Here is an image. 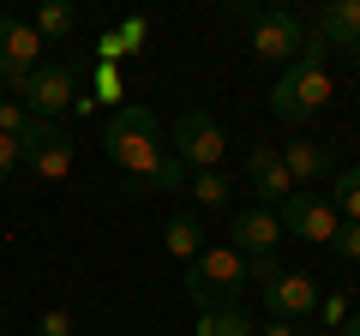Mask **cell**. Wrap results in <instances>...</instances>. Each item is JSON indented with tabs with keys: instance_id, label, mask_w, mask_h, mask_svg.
<instances>
[{
	"instance_id": "obj_26",
	"label": "cell",
	"mask_w": 360,
	"mask_h": 336,
	"mask_svg": "<svg viewBox=\"0 0 360 336\" xmlns=\"http://www.w3.org/2000/svg\"><path fill=\"white\" fill-rule=\"evenodd\" d=\"M18 162H25V144H18V138H6V132H0V174H13Z\"/></svg>"
},
{
	"instance_id": "obj_2",
	"label": "cell",
	"mask_w": 360,
	"mask_h": 336,
	"mask_svg": "<svg viewBox=\"0 0 360 336\" xmlns=\"http://www.w3.org/2000/svg\"><path fill=\"white\" fill-rule=\"evenodd\" d=\"M162 127H156V115L150 108H115L108 115V127H103V150H108V162L115 168H127L132 181H156V168L168 162V150L162 144Z\"/></svg>"
},
{
	"instance_id": "obj_27",
	"label": "cell",
	"mask_w": 360,
	"mask_h": 336,
	"mask_svg": "<svg viewBox=\"0 0 360 336\" xmlns=\"http://www.w3.org/2000/svg\"><path fill=\"white\" fill-rule=\"evenodd\" d=\"M258 336H300V330H295V324H288V318H270V324H264V330H258Z\"/></svg>"
},
{
	"instance_id": "obj_28",
	"label": "cell",
	"mask_w": 360,
	"mask_h": 336,
	"mask_svg": "<svg viewBox=\"0 0 360 336\" xmlns=\"http://www.w3.org/2000/svg\"><path fill=\"white\" fill-rule=\"evenodd\" d=\"M342 336H360V306L348 312V324H342Z\"/></svg>"
},
{
	"instance_id": "obj_5",
	"label": "cell",
	"mask_w": 360,
	"mask_h": 336,
	"mask_svg": "<svg viewBox=\"0 0 360 336\" xmlns=\"http://www.w3.org/2000/svg\"><path fill=\"white\" fill-rule=\"evenodd\" d=\"M174 156H180L186 174H205V168H217L222 156H229V132L217 127V115L186 108V115L174 120Z\"/></svg>"
},
{
	"instance_id": "obj_11",
	"label": "cell",
	"mask_w": 360,
	"mask_h": 336,
	"mask_svg": "<svg viewBox=\"0 0 360 336\" xmlns=\"http://www.w3.org/2000/svg\"><path fill=\"white\" fill-rule=\"evenodd\" d=\"M246 181H252V193H258L264 210H283L288 198L300 193L295 174H288V162H283V150H270V144H258V150L246 156Z\"/></svg>"
},
{
	"instance_id": "obj_25",
	"label": "cell",
	"mask_w": 360,
	"mask_h": 336,
	"mask_svg": "<svg viewBox=\"0 0 360 336\" xmlns=\"http://www.w3.org/2000/svg\"><path fill=\"white\" fill-rule=\"evenodd\" d=\"M90 91H96V103H103V96H120V72H115V66H96Z\"/></svg>"
},
{
	"instance_id": "obj_7",
	"label": "cell",
	"mask_w": 360,
	"mask_h": 336,
	"mask_svg": "<svg viewBox=\"0 0 360 336\" xmlns=\"http://www.w3.org/2000/svg\"><path fill=\"white\" fill-rule=\"evenodd\" d=\"M18 144H25V168L37 181H66L72 174V132L60 120H30Z\"/></svg>"
},
{
	"instance_id": "obj_29",
	"label": "cell",
	"mask_w": 360,
	"mask_h": 336,
	"mask_svg": "<svg viewBox=\"0 0 360 336\" xmlns=\"http://www.w3.org/2000/svg\"><path fill=\"white\" fill-rule=\"evenodd\" d=\"M348 66H354V72H360V42H354V49H348Z\"/></svg>"
},
{
	"instance_id": "obj_3",
	"label": "cell",
	"mask_w": 360,
	"mask_h": 336,
	"mask_svg": "<svg viewBox=\"0 0 360 336\" xmlns=\"http://www.w3.org/2000/svg\"><path fill=\"white\" fill-rule=\"evenodd\" d=\"M246 283H252V259H240L234 246H205V252L193 259V271H186V295H193L205 312L234 306Z\"/></svg>"
},
{
	"instance_id": "obj_23",
	"label": "cell",
	"mask_w": 360,
	"mask_h": 336,
	"mask_svg": "<svg viewBox=\"0 0 360 336\" xmlns=\"http://www.w3.org/2000/svg\"><path fill=\"white\" fill-rule=\"evenodd\" d=\"M156 193H180V186H186V168H180V156H168V162L162 168H156Z\"/></svg>"
},
{
	"instance_id": "obj_24",
	"label": "cell",
	"mask_w": 360,
	"mask_h": 336,
	"mask_svg": "<svg viewBox=\"0 0 360 336\" xmlns=\"http://www.w3.org/2000/svg\"><path fill=\"white\" fill-rule=\"evenodd\" d=\"M37 336H72V312H66V306H54V312H42V324H37Z\"/></svg>"
},
{
	"instance_id": "obj_21",
	"label": "cell",
	"mask_w": 360,
	"mask_h": 336,
	"mask_svg": "<svg viewBox=\"0 0 360 336\" xmlns=\"http://www.w3.org/2000/svg\"><path fill=\"white\" fill-rule=\"evenodd\" d=\"M25 127H30V108L18 103V96H6V103H0V132H6V138H25Z\"/></svg>"
},
{
	"instance_id": "obj_30",
	"label": "cell",
	"mask_w": 360,
	"mask_h": 336,
	"mask_svg": "<svg viewBox=\"0 0 360 336\" xmlns=\"http://www.w3.org/2000/svg\"><path fill=\"white\" fill-rule=\"evenodd\" d=\"M0 181H6V174H0Z\"/></svg>"
},
{
	"instance_id": "obj_18",
	"label": "cell",
	"mask_w": 360,
	"mask_h": 336,
	"mask_svg": "<svg viewBox=\"0 0 360 336\" xmlns=\"http://www.w3.org/2000/svg\"><path fill=\"white\" fill-rule=\"evenodd\" d=\"M72 30H78L72 6H60V0H49V6H37V37H42V42H66Z\"/></svg>"
},
{
	"instance_id": "obj_9",
	"label": "cell",
	"mask_w": 360,
	"mask_h": 336,
	"mask_svg": "<svg viewBox=\"0 0 360 336\" xmlns=\"http://www.w3.org/2000/svg\"><path fill=\"white\" fill-rule=\"evenodd\" d=\"M283 217L276 210H264V205H252V210H240V217L229 222V246L240 252V259H276V246H283Z\"/></svg>"
},
{
	"instance_id": "obj_20",
	"label": "cell",
	"mask_w": 360,
	"mask_h": 336,
	"mask_svg": "<svg viewBox=\"0 0 360 336\" xmlns=\"http://www.w3.org/2000/svg\"><path fill=\"white\" fill-rule=\"evenodd\" d=\"M193 198L205 210H222V205H229V181H222L217 168H205V174H193Z\"/></svg>"
},
{
	"instance_id": "obj_14",
	"label": "cell",
	"mask_w": 360,
	"mask_h": 336,
	"mask_svg": "<svg viewBox=\"0 0 360 336\" xmlns=\"http://www.w3.org/2000/svg\"><path fill=\"white\" fill-rule=\"evenodd\" d=\"M283 162H288V174H295V186L307 193V186H319L324 174H330V144L295 138V144H283Z\"/></svg>"
},
{
	"instance_id": "obj_19",
	"label": "cell",
	"mask_w": 360,
	"mask_h": 336,
	"mask_svg": "<svg viewBox=\"0 0 360 336\" xmlns=\"http://www.w3.org/2000/svg\"><path fill=\"white\" fill-rule=\"evenodd\" d=\"M330 205H336V217H342V222H360V162L336 174V193H330Z\"/></svg>"
},
{
	"instance_id": "obj_15",
	"label": "cell",
	"mask_w": 360,
	"mask_h": 336,
	"mask_svg": "<svg viewBox=\"0 0 360 336\" xmlns=\"http://www.w3.org/2000/svg\"><path fill=\"white\" fill-rule=\"evenodd\" d=\"M162 246H168V259H186V264H193L198 252H205V228H198V217H174L162 228Z\"/></svg>"
},
{
	"instance_id": "obj_31",
	"label": "cell",
	"mask_w": 360,
	"mask_h": 336,
	"mask_svg": "<svg viewBox=\"0 0 360 336\" xmlns=\"http://www.w3.org/2000/svg\"><path fill=\"white\" fill-rule=\"evenodd\" d=\"M0 336H6V330H0Z\"/></svg>"
},
{
	"instance_id": "obj_6",
	"label": "cell",
	"mask_w": 360,
	"mask_h": 336,
	"mask_svg": "<svg viewBox=\"0 0 360 336\" xmlns=\"http://www.w3.org/2000/svg\"><path fill=\"white\" fill-rule=\"evenodd\" d=\"M18 103L30 108V120H54L60 108H72V103H78V60H49V66H37V72L25 78Z\"/></svg>"
},
{
	"instance_id": "obj_12",
	"label": "cell",
	"mask_w": 360,
	"mask_h": 336,
	"mask_svg": "<svg viewBox=\"0 0 360 336\" xmlns=\"http://www.w3.org/2000/svg\"><path fill=\"white\" fill-rule=\"evenodd\" d=\"M264 306H270V318H307V312H319V283H312L307 271H276L264 283Z\"/></svg>"
},
{
	"instance_id": "obj_8",
	"label": "cell",
	"mask_w": 360,
	"mask_h": 336,
	"mask_svg": "<svg viewBox=\"0 0 360 336\" xmlns=\"http://www.w3.org/2000/svg\"><path fill=\"white\" fill-rule=\"evenodd\" d=\"M37 54H42L37 25H25V18H6V13H0V84H6V91H25V78L42 66Z\"/></svg>"
},
{
	"instance_id": "obj_13",
	"label": "cell",
	"mask_w": 360,
	"mask_h": 336,
	"mask_svg": "<svg viewBox=\"0 0 360 336\" xmlns=\"http://www.w3.org/2000/svg\"><path fill=\"white\" fill-rule=\"evenodd\" d=\"M312 37H319L324 49H354L360 42V0H330V6H319Z\"/></svg>"
},
{
	"instance_id": "obj_1",
	"label": "cell",
	"mask_w": 360,
	"mask_h": 336,
	"mask_svg": "<svg viewBox=\"0 0 360 336\" xmlns=\"http://www.w3.org/2000/svg\"><path fill=\"white\" fill-rule=\"evenodd\" d=\"M330 72H324V42L307 30V42H300V54L283 66V78H276V91H270V108H276V120H288V127H300V120H312L324 103H330Z\"/></svg>"
},
{
	"instance_id": "obj_17",
	"label": "cell",
	"mask_w": 360,
	"mask_h": 336,
	"mask_svg": "<svg viewBox=\"0 0 360 336\" xmlns=\"http://www.w3.org/2000/svg\"><path fill=\"white\" fill-rule=\"evenodd\" d=\"M198 336H258V324L246 318L240 306H217V312L198 318Z\"/></svg>"
},
{
	"instance_id": "obj_16",
	"label": "cell",
	"mask_w": 360,
	"mask_h": 336,
	"mask_svg": "<svg viewBox=\"0 0 360 336\" xmlns=\"http://www.w3.org/2000/svg\"><path fill=\"white\" fill-rule=\"evenodd\" d=\"M139 42H144V18H127L120 30L96 37V60H103V66H115V60H127V54H139Z\"/></svg>"
},
{
	"instance_id": "obj_10",
	"label": "cell",
	"mask_w": 360,
	"mask_h": 336,
	"mask_svg": "<svg viewBox=\"0 0 360 336\" xmlns=\"http://www.w3.org/2000/svg\"><path fill=\"white\" fill-rule=\"evenodd\" d=\"M276 217H283L288 234H300V240H319V246H330L336 228H342V217H336V205H330L324 193H295L283 210H276Z\"/></svg>"
},
{
	"instance_id": "obj_4",
	"label": "cell",
	"mask_w": 360,
	"mask_h": 336,
	"mask_svg": "<svg viewBox=\"0 0 360 336\" xmlns=\"http://www.w3.org/2000/svg\"><path fill=\"white\" fill-rule=\"evenodd\" d=\"M229 18H240V25H246L258 60H283V66H288V60L300 54V42H307L300 18H295V13H276V6H234Z\"/></svg>"
},
{
	"instance_id": "obj_22",
	"label": "cell",
	"mask_w": 360,
	"mask_h": 336,
	"mask_svg": "<svg viewBox=\"0 0 360 336\" xmlns=\"http://www.w3.org/2000/svg\"><path fill=\"white\" fill-rule=\"evenodd\" d=\"M330 252H336V259H348V264H360V222H342V228H336Z\"/></svg>"
}]
</instances>
